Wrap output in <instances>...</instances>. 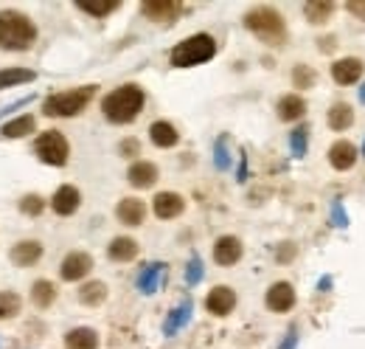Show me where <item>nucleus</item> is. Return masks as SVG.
<instances>
[{
	"label": "nucleus",
	"mask_w": 365,
	"mask_h": 349,
	"mask_svg": "<svg viewBox=\"0 0 365 349\" xmlns=\"http://www.w3.org/2000/svg\"><path fill=\"white\" fill-rule=\"evenodd\" d=\"M182 209H185V200H182L180 195H175V192H161V195L155 197V214H158L161 220L178 217V214H182Z\"/></svg>",
	"instance_id": "nucleus-16"
},
{
	"label": "nucleus",
	"mask_w": 365,
	"mask_h": 349,
	"mask_svg": "<svg viewBox=\"0 0 365 349\" xmlns=\"http://www.w3.org/2000/svg\"><path fill=\"white\" fill-rule=\"evenodd\" d=\"M346 8H349V11L354 14V17H360V20H365V3H349Z\"/></svg>",
	"instance_id": "nucleus-35"
},
{
	"label": "nucleus",
	"mask_w": 365,
	"mask_h": 349,
	"mask_svg": "<svg viewBox=\"0 0 365 349\" xmlns=\"http://www.w3.org/2000/svg\"><path fill=\"white\" fill-rule=\"evenodd\" d=\"M149 135H152V144L155 147H175L178 141H180V133L175 130V124H169V121H155L152 127H149Z\"/></svg>",
	"instance_id": "nucleus-19"
},
{
	"label": "nucleus",
	"mask_w": 365,
	"mask_h": 349,
	"mask_svg": "<svg viewBox=\"0 0 365 349\" xmlns=\"http://www.w3.org/2000/svg\"><path fill=\"white\" fill-rule=\"evenodd\" d=\"M37 39L34 23L20 11H0V48L25 51Z\"/></svg>",
	"instance_id": "nucleus-2"
},
{
	"label": "nucleus",
	"mask_w": 365,
	"mask_h": 349,
	"mask_svg": "<svg viewBox=\"0 0 365 349\" xmlns=\"http://www.w3.org/2000/svg\"><path fill=\"white\" fill-rule=\"evenodd\" d=\"M216 54V42L211 34H194L188 39H182L175 45L172 51V65L175 68H191V65H199V62H208L211 56Z\"/></svg>",
	"instance_id": "nucleus-5"
},
{
	"label": "nucleus",
	"mask_w": 365,
	"mask_h": 349,
	"mask_svg": "<svg viewBox=\"0 0 365 349\" xmlns=\"http://www.w3.org/2000/svg\"><path fill=\"white\" fill-rule=\"evenodd\" d=\"M354 161H357V147L352 144V141H338V144H332V149H329V164L335 166V169H352L354 166Z\"/></svg>",
	"instance_id": "nucleus-14"
},
{
	"label": "nucleus",
	"mask_w": 365,
	"mask_h": 349,
	"mask_svg": "<svg viewBox=\"0 0 365 349\" xmlns=\"http://www.w3.org/2000/svg\"><path fill=\"white\" fill-rule=\"evenodd\" d=\"M28 133H34V118H31V116H20V118L3 124V135H6V138H23V135H28Z\"/></svg>",
	"instance_id": "nucleus-27"
},
{
	"label": "nucleus",
	"mask_w": 365,
	"mask_h": 349,
	"mask_svg": "<svg viewBox=\"0 0 365 349\" xmlns=\"http://www.w3.org/2000/svg\"><path fill=\"white\" fill-rule=\"evenodd\" d=\"M34 152L39 155V161H45L51 166H65L68 164V155H70V147H68V141H65L62 133L48 130V133H42L34 141Z\"/></svg>",
	"instance_id": "nucleus-6"
},
{
	"label": "nucleus",
	"mask_w": 365,
	"mask_h": 349,
	"mask_svg": "<svg viewBox=\"0 0 365 349\" xmlns=\"http://www.w3.org/2000/svg\"><path fill=\"white\" fill-rule=\"evenodd\" d=\"M138 257V243L135 240H130V237H116L113 243H110V259H116V262H130V259H135Z\"/></svg>",
	"instance_id": "nucleus-22"
},
{
	"label": "nucleus",
	"mask_w": 365,
	"mask_h": 349,
	"mask_svg": "<svg viewBox=\"0 0 365 349\" xmlns=\"http://www.w3.org/2000/svg\"><path fill=\"white\" fill-rule=\"evenodd\" d=\"M79 8H82V11H87V14H93V17H104V14L116 11V8H118V3H116V0H99V3L82 0V3H79Z\"/></svg>",
	"instance_id": "nucleus-29"
},
{
	"label": "nucleus",
	"mask_w": 365,
	"mask_h": 349,
	"mask_svg": "<svg viewBox=\"0 0 365 349\" xmlns=\"http://www.w3.org/2000/svg\"><path fill=\"white\" fill-rule=\"evenodd\" d=\"M34 79V71H25V68H6L0 71V90L3 87H11V85H20V82H31Z\"/></svg>",
	"instance_id": "nucleus-28"
},
{
	"label": "nucleus",
	"mask_w": 365,
	"mask_h": 349,
	"mask_svg": "<svg viewBox=\"0 0 365 349\" xmlns=\"http://www.w3.org/2000/svg\"><path fill=\"white\" fill-rule=\"evenodd\" d=\"M304 110H307V104H304V99L295 96V93L278 99V118H281V121H298V118L304 116Z\"/></svg>",
	"instance_id": "nucleus-21"
},
{
	"label": "nucleus",
	"mask_w": 365,
	"mask_h": 349,
	"mask_svg": "<svg viewBox=\"0 0 365 349\" xmlns=\"http://www.w3.org/2000/svg\"><path fill=\"white\" fill-rule=\"evenodd\" d=\"M304 135H307V127L295 130V135H292V147H295V152H298V155L304 152Z\"/></svg>",
	"instance_id": "nucleus-34"
},
{
	"label": "nucleus",
	"mask_w": 365,
	"mask_h": 349,
	"mask_svg": "<svg viewBox=\"0 0 365 349\" xmlns=\"http://www.w3.org/2000/svg\"><path fill=\"white\" fill-rule=\"evenodd\" d=\"M90 271H93V259H90V254H85V251H73V254H68V257H65V262H62V268H59V274H62V279H65V282L85 279Z\"/></svg>",
	"instance_id": "nucleus-7"
},
{
	"label": "nucleus",
	"mask_w": 365,
	"mask_h": 349,
	"mask_svg": "<svg viewBox=\"0 0 365 349\" xmlns=\"http://www.w3.org/2000/svg\"><path fill=\"white\" fill-rule=\"evenodd\" d=\"M360 76H363V59H357V56H346L332 65V79L338 85H354Z\"/></svg>",
	"instance_id": "nucleus-9"
},
{
	"label": "nucleus",
	"mask_w": 365,
	"mask_h": 349,
	"mask_svg": "<svg viewBox=\"0 0 365 349\" xmlns=\"http://www.w3.org/2000/svg\"><path fill=\"white\" fill-rule=\"evenodd\" d=\"M79 203H82V195H79V189H73V186H62V189H56V195H54V200H51L54 212H56V214H62V217L73 214V212L79 209Z\"/></svg>",
	"instance_id": "nucleus-15"
},
{
	"label": "nucleus",
	"mask_w": 365,
	"mask_h": 349,
	"mask_svg": "<svg viewBox=\"0 0 365 349\" xmlns=\"http://www.w3.org/2000/svg\"><path fill=\"white\" fill-rule=\"evenodd\" d=\"M352 124H354V110H352V104L340 102V104H335V107L329 110V127H332V130L343 133V130H349Z\"/></svg>",
	"instance_id": "nucleus-23"
},
{
	"label": "nucleus",
	"mask_w": 365,
	"mask_h": 349,
	"mask_svg": "<svg viewBox=\"0 0 365 349\" xmlns=\"http://www.w3.org/2000/svg\"><path fill=\"white\" fill-rule=\"evenodd\" d=\"M54 299H56V288H54L51 282H45V279L34 282V288H31V302H34L37 307H51Z\"/></svg>",
	"instance_id": "nucleus-26"
},
{
	"label": "nucleus",
	"mask_w": 365,
	"mask_h": 349,
	"mask_svg": "<svg viewBox=\"0 0 365 349\" xmlns=\"http://www.w3.org/2000/svg\"><path fill=\"white\" fill-rule=\"evenodd\" d=\"M304 14H307V20H309V23L321 25V23H326V20L335 14V3H323V0L307 3V6H304Z\"/></svg>",
	"instance_id": "nucleus-25"
},
{
	"label": "nucleus",
	"mask_w": 365,
	"mask_h": 349,
	"mask_svg": "<svg viewBox=\"0 0 365 349\" xmlns=\"http://www.w3.org/2000/svg\"><path fill=\"white\" fill-rule=\"evenodd\" d=\"M242 259V243L236 237H219L214 245V262L216 265H236Z\"/></svg>",
	"instance_id": "nucleus-10"
},
{
	"label": "nucleus",
	"mask_w": 365,
	"mask_h": 349,
	"mask_svg": "<svg viewBox=\"0 0 365 349\" xmlns=\"http://www.w3.org/2000/svg\"><path fill=\"white\" fill-rule=\"evenodd\" d=\"M96 96V85H85V87H76V90H65V93H54L42 102V113L45 116H79L90 99Z\"/></svg>",
	"instance_id": "nucleus-4"
},
{
	"label": "nucleus",
	"mask_w": 365,
	"mask_h": 349,
	"mask_svg": "<svg viewBox=\"0 0 365 349\" xmlns=\"http://www.w3.org/2000/svg\"><path fill=\"white\" fill-rule=\"evenodd\" d=\"M144 102H147V96L138 85H124V87L113 90L110 96H104L101 110L113 124H130L144 110Z\"/></svg>",
	"instance_id": "nucleus-1"
},
{
	"label": "nucleus",
	"mask_w": 365,
	"mask_h": 349,
	"mask_svg": "<svg viewBox=\"0 0 365 349\" xmlns=\"http://www.w3.org/2000/svg\"><path fill=\"white\" fill-rule=\"evenodd\" d=\"M292 305H295V290L290 282H276L267 290V307L273 313H287V310H292Z\"/></svg>",
	"instance_id": "nucleus-8"
},
{
	"label": "nucleus",
	"mask_w": 365,
	"mask_h": 349,
	"mask_svg": "<svg viewBox=\"0 0 365 349\" xmlns=\"http://www.w3.org/2000/svg\"><path fill=\"white\" fill-rule=\"evenodd\" d=\"M141 11L147 17H152V20H158V23H169V20H175L180 14L182 6L175 3V0H149V3L141 6Z\"/></svg>",
	"instance_id": "nucleus-13"
},
{
	"label": "nucleus",
	"mask_w": 365,
	"mask_h": 349,
	"mask_svg": "<svg viewBox=\"0 0 365 349\" xmlns=\"http://www.w3.org/2000/svg\"><path fill=\"white\" fill-rule=\"evenodd\" d=\"M20 209H23V214H39L42 209H45V203H42V197L39 195H25L23 200H20Z\"/></svg>",
	"instance_id": "nucleus-32"
},
{
	"label": "nucleus",
	"mask_w": 365,
	"mask_h": 349,
	"mask_svg": "<svg viewBox=\"0 0 365 349\" xmlns=\"http://www.w3.org/2000/svg\"><path fill=\"white\" fill-rule=\"evenodd\" d=\"M127 178H130V183H132L135 189H149V186L158 180V166L149 164V161H138V164L130 166Z\"/></svg>",
	"instance_id": "nucleus-17"
},
{
	"label": "nucleus",
	"mask_w": 365,
	"mask_h": 349,
	"mask_svg": "<svg viewBox=\"0 0 365 349\" xmlns=\"http://www.w3.org/2000/svg\"><path fill=\"white\" fill-rule=\"evenodd\" d=\"M116 217H118L124 226H141L144 217H147V206H144V200H138V197H124V200L118 203V209H116Z\"/></svg>",
	"instance_id": "nucleus-12"
},
{
	"label": "nucleus",
	"mask_w": 365,
	"mask_h": 349,
	"mask_svg": "<svg viewBox=\"0 0 365 349\" xmlns=\"http://www.w3.org/2000/svg\"><path fill=\"white\" fill-rule=\"evenodd\" d=\"M39 257H42V245H39L37 240H23V243H17V245L11 248V262L20 265V268L34 265Z\"/></svg>",
	"instance_id": "nucleus-18"
},
{
	"label": "nucleus",
	"mask_w": 365,
	"mask_h": 349,
	"mask_svg": "<svg viewBox=\"0 0 365 349\" xmlns=\"http://www.w3.org/2000/svg\"><path fill=\"white\" fill-rule=\"evenodd\" d=\"M292 82H295V87H312L315 85V71L309 65H298L295 73H292Z\"/></svg>",
	"instance_id": "nucleus-31"
},
{
	"label": "nucleus",
	"mask_w": 365,
	"mask_h": 349,
	"mask_svg": "<svg viewBox=\"0 0 365 349\" xmlns=\"http://www.w3.org/2000/svg\"><path fill=\"white\" fill-rule=\"evenodd\" d=\"M121 155H127V158L138 155V141H135V138H127V141H121Z\"/></svg>",
	"instance_id": "nucleus-33"
},
{
	"label": "nucleus",
	"mask_w": 365,
	"mask_h": 349,
	"mask_svg": "<svg viewBox=\"0 0 365 349\" xmlns=\"http://www.w3.org/2000/svg\"><path fill=\"white\" fill-rule=\"evenodd\" d=\"M65 347L68 349H99V336L90 327H76L65 336Z\"/></svg>",
	"instance_id": "nucleus-20"
},
{
	"label": "nucleus",
	"mask_w": 365,
	"mask_h": 349,
	"mask_svg": "<svg viewBox=\"0 0 365 349\" xmlns=\"http://www.w3.org/2000/svg\"><path fill=\"white\" fill-rule=\"evenodd\" d=\"M245 25H247L259 39H264V42H270V45H281L284 37H287V28H284L281 14H278L276 8H270V6H259V8L247 11Z\"/></svg>",
	"instance_id": "nucleus-3"
},
{
	"label": "nucleus",
	"mask_w": 365,
	"mask_h": 349,
	"mask_svg": "<svg viewBox=\"0 0 365 349\" xmlns=\"http://www.w3.org/2000/svg\"><path fill=\"white\" fill-rule=\"evenodd\" d=\"M233 305H236V293H233L230 288H225V285L214 288V290L208 293V299H205V307H208V313H214V316H228V313L233 310Z\"/></svg>",
	"instance_id": "nucleus-11"
},
{
	"label": "nucleus",
	"mask_w": 365,
	"mask_h": 349,
	"mask_svg": "<svg viewBox=\"0 0 365 349\" xmlns=\"http://www.w3.org/2000/svg\"><path fill=\"white\" fill-rule=\"evenodd\" d=\"M107 299V285L104 282H90L79 290V302L87 305V307H99L101 302Z\"/></svg>",
	"instance_id": "nucleus-24"
},
{
	"label": "nucleus",
	"mask_w": 365,
	"mask_h": 349,
	"mask_svg": "<svg viewBox=\"0 0 365 349\" xmlns=\"http://www.w3.org/2000/svg\"><path fill=\"white\" fill-rule=\"evenodd\" d=\"M20 313V296L17 293H0V322L3 319H14Z\"/></svg>",
	"instance_id": "nucleus-30"
}]
</instances>
